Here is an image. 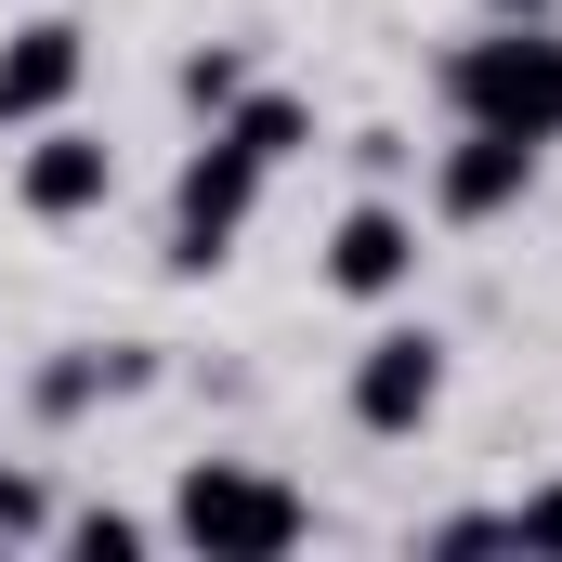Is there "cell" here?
Segmentation results:
<instances>
[{"instance_id": "obj_1", "label": "cell", "mask_w": 562, "mask_h": 562, "mask_svg": "<svg viewBox=\"0 0 562 562\" xmlns=\"http://www.w3.org/2000/svg\"><path fill=\"white\" fill-rule=\"evenodd\" d=\"M445 119L458 132L562 144V26L550 13H484V40L445 53Z\"/></svg>"}, {"instance_id": "obj_2", "label": "cell", "mask_w": 562, "mask_h": 562, "mask_svg": "<svg viewBox=\"0 0 562 562\" xmlns=\"http://www.w3.org/2000/svg\"><path fill=\"white\" fill-rule=\"evenodd\" d=\"M170 537L210 550V562H288L314 537V497H301L288 471H262V458H196V471L170 484Z\"/></svg>"}, {"instance_id": "obj_3", "label": "cell", "mask_w": 562, "mask_h": 562, "mask_svg": "<svg viewBox=\"0 0 562 562\" xmlns=\"http://www.w3.org/2000/svg\"><path fill=\"white\" fill-rule=\"evenodd\" d=\"M262 183H276V170H262L249 144L210 132L183 157V183H170V249H157V262H170V276H223L236 236H249V210H262Z\"/></svg>"}, {"instance_id": "obj_4", "label": "cell", "mask_w": 562, "mask_h": 562, "mask_svg": "<svg viewBox=\"0 0 562 562\" xmlns=\"http://www.w3.org/2000/svg\"><path fill=\"white\" fill-rule=\"evenodd\" d=\"M445 380H458V353H445L431 327H380V340L353 353L340 406H353V431H380V445H419V431L445 419Z\"/></svg>"}, {"instance_id": "obj_5", "label": "cell", "mask_w": 562, "mask_h": 562, "mask_svg": "<svg viewBox=\"0 0 562 562\" xmlns=\"http://www.w3.org/2000/svg\"><path fill=\"white\" fill-rule=\"evenodd\" d=\"M79 79H92V26H79V13H26V26L0 40V132L66 119V105H79Z\"/></svg>"}, {"instance_id": "obj_6", "label": "cell", "mask_w": 562, "mask_h": 562, "mask_svg": "<svg viewBox=\"0 0 562 562\" xmlns=\"http://www.w3.org/2000/svg\"><path fill=\"white\" fill-rule=\"evenodd\" d=\"M537 170H550V144L524 132H458L431 157V223H510L524 196H537Z\"/></svg>"}, {"instance_id": "obj_7", "label": "cell", "mask_w": 562, "mask_h": 562, "mask_svg": "<svg viewBox=\"0 0 562 562\" xmlns=\"http://www.w3.org/2000/svg\"><path fill=\"white\" fill-rule=\"evenodd\" d=\"M13 196H26V223H92L119 196V144L79 132V119H40L26 157H13Z\"/></svg>"}, {"instance_id": "obj_8", "label": "cell", "mask_w": 562, "mask_h": 562, "mask_svg": "<svg viewBox=\"0 0 562 562\" xmlns=\"http://www.w3.org/2000/svg\"><path fill=\"white\" fill-rule=\"evenodd\" d=\"M419 210H393V196H353L340 223H327V288L340 301H406L419 288Z\"/></svg>"}, {"instance_id": "obj_9", "label": "cell", "mask_w": 562, "mask_h": 562, "mask_svg": "<svg viewBox=\"0 0 562 562\" xmlns=\"http://www.w3.org/2000/svg\"><path fill=\"white\" fill-rule=\"evenodd\" d=\"M144 380H157V340H105V353L79 340V353H53V367L26 380V406H40V419H92V406H132Z\"/></svg>"}, {"instance_id": "obj_10", "label": "cell", "mask_w": 562, "mask_h": 562, "mask_svg": "<svg viewBox=\"0 0 562 562\" xmlns=\"http://www.w3.org/2000/svg\"><path fill=\"white\" fill-rule=\"evenodd\" d=\"M210 132H223V144H249L262 170H288V157H314V105H301V92H276V79H249V92H236Z\"/></svg>"}, {"instance_id": "obj_11", "label": "cell", "mask_w": 562, "mask_h": 562, "mask_svg": "<svg viewBox=\"0 0 562 562\" xmlns=\"http://www.w3.org/2000/svg\"><path fill=\"white\" fill-rule=\"evenodd\" d=\"M236 92H249V53H236V40H210V53H183V105H196V119H223Z\"/></svg>"}, {"instance_id": "obj_12", "label": "cell", "mask_w": 562, "mask_h": 562, "mask_svg": "<svg viewBox=\"0 0 562 562\" xmlns=\"http://www.w3.org/2000/svg\"><path fill=\"white\" fill-rule=\"evenodd\" d=\"M66 550H79V562H132V550H157V524H144V510H79Z\"/></svg>"}, {"instance_id": "obj_13", "label": "cell", "mask_w": 562, "mask_h": 562, "mask_svg": "<svg viewBox=\"0 0 562 562\" xmlns=\"http://www.w3.org/2000/svg\"><path fill=\"white\" fill-rule=\"evenodd\" d=\"M26 537H53V497L26 471H0V550H26Z\"/></svg>"}, {"instance_id": "obj_14", "label": "cell", "mask_w": 562, "mask_h": 562, "mask_svg": "<svg viewBox=\"0 0 562 562\" xmlns=\"http://www.w3.org/2000/svg\"><path fill=\"white\" fill-rule=\"evenodd\" d=\"M419 550H445V562H458V550H510V510H445Z\"/></svg>"}, {"instance_id": "obj_15", "label": "cell", "mask_w": 562, "mask_h": 562, "mask_svg": "<svg viewBox=\"0 0 562 562\" xmlns=\"http://www.w3.org/2000/svg\"><path fill=\"white\" fill-rule=\"evenodd\" d=\"M510 550H562V484H537V497H510Z\"/></svg>"}, {"instance_id": "obj_16", "label": "cell", "mask_w": 562, "mask_h": 562, "mask_svg": "<svg viewBox=\"0 0 562 562\" xmlns=\"http://www.w3.org/2000/svg\"><path fill=\"white\" fill-rule=\"evenodd\" d=\"M484 13H550V0H484Z\"/></svg>"}]
</instances>
